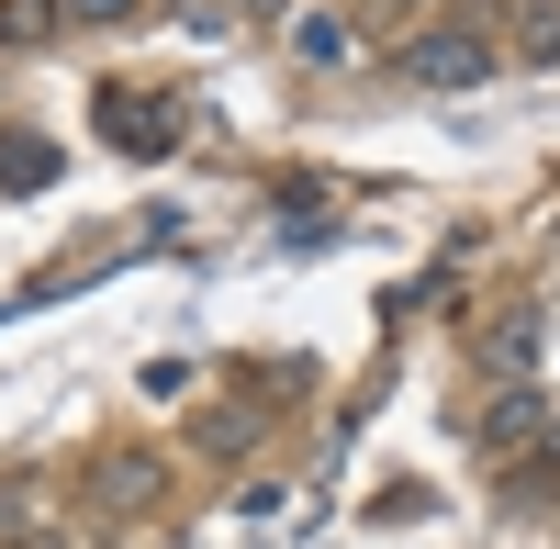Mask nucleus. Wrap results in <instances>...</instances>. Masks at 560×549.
Here are the masks:
<instances>
[{
	"instance_id": "2",
	"label": "nucleus",
	"mask_w": 560,
	"mask_h": 549,
	"mask_svg": "<svg viewBox=\"0 0 560 549\" xmlns=\"http://www.w3.org/2000/svg\"><path fill=\"white\" fill-rule=\"evenodd\" d=\"M102 135H113L124 157H168V135H179V124L147 113V90H113V102H102Z\"/></svg>"
},
{
	"instance_id": "8",
	"label": "nucleus",
	"mask_w": 560,
	"mask_h": 549,
	"mask_svg": "<svg viewBox=\"0 0 560 549\" xmlns=\"http://www.w3.org/2000/svg\"><path fill=\"white\" fill-rule=\"evenodd\" d=\"M68 23H147V0H57Z\"/></svg>"
},
{
	"instance_id": "4",
	"label": "nucleus",
	"mask_w": 560,
	"mask_h": 549,
	"mask_svg": "<svg viewBox=\"0 0 560 549\" xmlns=\"http://www.w3.org/2000/svg\"><path fill=\"white\" fill-rule=\"evenodd\" d=\"M292 57H303V68H337V57H348V23H337V12H303V23H292Z\"/></svg>"
},
{
	"instance_id": "6",
	"label": "nucleus",
	"mask_w": 560,
	"mask_h": 549,
	"mask_svg": "<svg viewBox=\"0 0 560 549\" xmlns=\"http://www.w3.org/2000/svg\"><path fill=\"white\" fill-rule=\"evenodd\" d=\"M527 427H538V393H504V404H493V416H482V437H493V448H516Z\"/></svg>"
},
{
	"instance_id": "7",
	"label": "nucleus",
	"mask_w": 560,
	"mask_h": 549,
	"mask_svg": "<svg viewBox=\"0 0 560 549\" xmlns=\"http://www.w3.org/2000/svg\"><path fill=\"white\" fill-rule=\"evenodd\" d=\"M516 45H527V57H560V12H549V0H527V23H516Z\"/></svg>"
},
{
	"instance_id": "9",
	"label": "nucleus",
	"mask_w": 560,
	"mask_h": 549,
	"mask_svg": "<svg viewBox=\"0 0 560 549\" xmlns=\"http://www.w3.org/2000/svg\"><path fill=\"white\" fill-rule=\"evenodd\" d=\"M179 12H191V23H213V0H179Z\"/></svg>"
},
{
	"instance_id": "3",
	"label": "nucleus",
	"mask_w": 560,
	"mask_h": 549,
	"mask_svg": "<svg viewBox=\"0 0 560 549\" xmlns=\"http://www.w3.org/2000/svg\"><path fill=\"white\" fill-rule=\"evenodd\" d=\"M57 179V147H34V135H0V191H45Z\"/></svg>"
},
{
	"instance_id": "5",
	"label": "nucleus",
	"mask_w": 560,
	"mask_h": 549,
	"mask_svg": "<svg viewBox=\"0 0 560 549\" xmlns=\"http://www.w3.org/2000/svg\"><path fill=\"white\" fill-rule=\"evenodd\" d=\"M57 34V0H0V45H45Z\"/></svg>"
},
{
	"instance_id": "1",
	"label": "nucleus",
	"mask_w": 560,
	"mask_h": 549,
	"mask_svg": "<svg viewBox=\"0 0 560 549\" xmlns=\"http://www.w3.org/2000/svg\"><path fill=\"white\" fill-rule=\"evenodd\" d=\"M404 79L415 90H482L493 79V34H471V23H427L404 45Z\"/></svg>"
}]
</instances>
